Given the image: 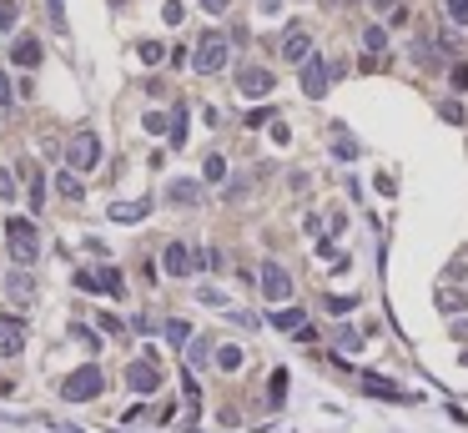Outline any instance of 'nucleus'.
<instances>
[{"instance_id": "obj_1", "label": "nucleus", "mask_w": 468, "mask_h": 433, "mask_svg": "<svg viewBox=\"0 0 468 433\" xmlns=\"http://www.w3.org/2000/svg\"><path fill=\"white\" fill-rule=\"evenodd\" d=\"M6 242H10V257L20 267H31L40 257V237H35V227L26 222V216H6Z\"/></svg>"}, {"instance_id": "obj_2", "label": "nucleus", "mask_w": 468, "mask_h": 433, "mask_svg": "<svg viewBox=\"0 0 468 433\" xmlns=\"http://www.w3.org/2000/svg\"><path fill=\"white\" fill-rule=\"evenodd\" d=\"M101 388H106L101 368H96V363H81L76 373L60 378V398H66V403H86V398H96V393H101Z\"/></svg>"}, {"instance_id": "obj_3", "label": "nucleus", "mask_w": 468, "mask_h": 433, "mask_svg": "<svg viewBox=\"0 0 468 433\" xmlns=\"http://www.w3.org/2000/svg\"><path fill=\"white\" fill-rule=\"evenodd\" d=\"M191 66H197L202 76L222 71V66H227V36H222V31H207V36L197 40V56H191Z\"/></svg>"}, {"instance_id": "obj_4", "label": "nucleus", "mask_w": 468, "mask_h": 433, "mask_svg": "<svg viewBox=\"0 0 468 433\" xmlns=\"http://www.w3.org/2000/svg\"><path fill=\"white\" fill-rule=\"evenodd\" d=\"M96 162H101V136L96 132H76L71 146H66V166L71 171H96Z\"/></svg>"}, {"instance_id": "obj_5", "label": "nucleus", "mask_w": 468, "mask_h": 433, "mask_svg": "<svg viewBox=\"0 0 468 433\" xmlns=\"http://www.w3.org/2000/svg\"><path fill=\"white\" fill-rule=\"evenodd\" d=\"M257 288H262V297H267V302H287V297H292V277H287V267H282V262H262Z\"/></svg>"}, {"instance_id": "obj_6", "label": "nucleus", "mask_w": 468, "mask_h": 433, "mask_svg": "<svg viewBox=\"0 0 468 433\" xmlns=\"http://www.w3.org/2000/svg\"><path fill=\"white\" fill-rule=\"evenodd\" d=\"M126 388H131V393H156V388H161V368H156L152 353L136 358L131 368H126Z\"/></svg>"}, {"instance_id": "obj_7", "label": "nucleus", "mask_w": 468, "mask_h": 433, "mask_svg": "<svg viewBox=\"0 0 468 433\" xmlns=\"http://www.w3.org/2000/svg\"><path fill=\"white\" fill-rule=\"evenodd\" d=\"M328 81H332V66H328V61L323 56H307L302 61V96H328Z\"/></svg>"}, {"instance_id": "obj_8", "label": "nucleus", "mask_w": 468, "mask_h": 433, "mask_svg": "<svg viewBox=\"0 0 468 433\" xmlns=\"http://www.w3.org/2000/svg\"><path fill=\"white\" fill-rule=\"evenodd\" d=\"M272 86H277V76H272L267 66H242L237 71V91L242 96H272Z\"/></svg>"}, {"instance_id": "obj_9", "label": "nucleus", "mask_w": 468, "mask_h": 433, "mask_svg": "<svg viewBox=\"0 0 468 433\" xmlns=\"http://www.w3.org/2000/svg\"><path fill=\"white\" fill-rule=\"evenodd\" d=\"M20 348H26V322L0 317V358H20Z\"/></svg>"}, {"instance_id": "obj_10", "label": "nucleus", "mask_w": 468, "mask_h": 433, "mask_svg": "<svg viewBox=\"0 0 468 433\" xmlns=\"http://www.w3.org/2000/svg\"><path fill=\"white\" fill-rule=\"evenodd\" d=\"M282 56H287V61H297V66H302V61L312 56V36H307L302 26H292V31L282 36Z\"/></svg>"}, {"instance_id": "obj_11", "label": "nucleus", "mask_w": 468, "mask_h": 433, "mask_svg": "<svg viewBox=\"0 0 468 433\" xmlns=\"http://www.w3.org/2000/svg\"><path fill=\"white\" fill-rule=\"evenodd\" d=\"M161 267L172 272V277H186V272L197 267V262H191V252H186V242H166V252H161Z\"/></svg>"}, {"instance_id": "obj_12", "label": "nucleus", "mask_w": 468, "mask_h": 433, "mask_svg": "<svg viewBox=\"0 0 468 433\" xmlns=\"http://www.w3.org/2000/svg\"><path fill=\"white\" fill-rule=\"evenodd\" d=\"M166 202H172V207H197L202 202V182H191V177L172 182V187H166Z\"/></svg>"}, {"instance_id": "obj_13", "label": "nucleus", "mask_w": 468, "mask_h": 433, "mask_svg": "<svg viewBox=\"0 0 468 433\" xmlns=\"http://www.w3.org/2000/svg\"><path fill=\"white\" fill-rule=\"evenodd\" d=\"M10 61H15L20 71H31V66H40V40H35V36H20L15 46H10Z\"/></svg>"}, {"instance_id": "obj_14", "label": "nucleus", "mask_w": 468, "mask_h": 433, "mask_svg": "<svg viewBox=\"0 0 468 433\" xmlns=\"http://www.w3.org/2000/svg\"><path fill=\"white\" fill-rule=\"evenodd\" d=\"M146 212H152V202H116L111 207V222H141Z\"/></svg>"}, {"instance_id": "obj_15", "label": "nucleus", "mask_w": 468, "mask_h": 433, "mask_svg": "<svg viewBox=\"0 0 468 433\" xmlns=\"http://www.w3.org/2000/svg\"><path fill=\"white\" fill-rule=\"evenodd\" d=\"M302 308H282V313H272V328H282V333H302Z\"/></svg>"}, {"instance_id": "obj_16", "label": "nucleus", "mask_w": 468, "mask_h": 433, "mask_svg": "<svg viewBox=\"0 0 468 433\" xmlns=\"http://www.w3.org/2000/svg\"><path fill=\"white\" fill-rule=\"evenodd\" d=\"M468 308V292L458 288H438V313H463Z\"/></svg>"}, {"instance_id": "obj_17", "label": "nucleus", "mask_w": 468, "mask_h": 433, "mask_svg": "<svg viewBox=\"0 0 468 433\" xmlns=\"http://www.w3.org/2000/svg\"><path fill=\"white\" fill-rule=\"evenodd\" d=\"M96 292H111V297H121V292H126L121 272H116V267H101V272H96Z\"/></svg>"}, {"instance_id": "obj_18", "label": "nucleus", "mask_w": 468, "mask_h": 433, "mask_svg": "<svg viewBox=\"0 0 468 433\" xmlns=\"http://www.w3.org/2000/svg\"><path fill=\"white\" fill-rule=\"evenodd\" d=\"M56 191H60V197H71V202H81V197H86V187H81V177H76V171H60V177H56Z\"/></svg>"}, {"instance_id": "obj_19", "label": "nucleus", "mask_w": 468, "mask_h": 433, "mask_svg": "<svg viewBox=\"0 0 468 433\" xmlns=\"http://www.w3.org/2000/svg\"><path fill=\"white\" fill-rule=\"evenodd\" d=\"M363 388H368V393H378V398H398V403H403V393H398V388H393L388 378H373V373H363Z\"/></svg>"}, {"instance_id": "obj_20", "label": "nucleus", "mask_w": 468, "mask_h": 433, "mask_svg": "<svg viewBox=\"0 0 468 433\" xmlns=\"http://www.w3.org/2000/svg\"><path fill=\"white\" fill-rule=\"evenodd\" d=\"M242 363H247L242 348H232V343H227V348H217V368H222V373H237Z\"/></svg>"}, {"instance_id": "obj_21", "label": "nucleus", "mask_w": 468, "mask_h": 433, "mask_svg": "<svg viewBox=\"0 0 468 433\" xmlns=\"http://www.w3.org/2000/svg\"><path fill=\"white\" fill-rule=\"evenodd\" d=\"M202 177H207V182H222V177H227V157H217V151H211L207 166H202Z\"/></svg>"}, {"instance_id": "obj_22", "label": "nucleus", "mask_w": 468, "mask_h": 433, "mask_svg": "<svg viewBox=\"0 0 468 433\" xmlns=\"http://www.w3.org/2000/svg\"><path fill=\"white\" fill-rule=\"evenodd\" d=\"M172 146H186V106L172 111Z\"/></svg>"}, {"instance_id": "obj_23", "label": "nucleus", "mask_w": 468, "mask_h": 433, "mask_svg": "<svg viewBox=\"0 0 468 433\" xmlns=\"http://www.w3.org/2000/svg\"><path fill=\"white\" fill-rule=\"evenodd\" d=\"M136 56L146 61V66H156V61H161L166 51H161V40H141V46H136Z\"/></svg>"}, {"instance_id": "obj_24", "label": "nucleus", "mask_w": 468, "mask_h": 433, "mask_svg": "<svg viewBox=\"0 0 468 433\" xmlns=\"http://www.w3.org/2000/svg\"><path fill=\"white\" fill-rule=\"evenodd\" d=\"M6 283H10V292H15V297H31V288H35V283H31V272H10Z\"/></svg>"}, {"instance_id": "obj_25", "label": "nucleus", "mask_w": 468, "mask_h": 433, "mask_svg": "<svg viewBox=\"0 0 468 433\" xmlns=\"http://www.w3.org/2000/svg\"><path fill=\"white\" fill-rule=\"evenodd\" d=\"M207 358H211V343L197 338V343H191V363H186V368H207Z\"/></svg>"}, {"instance_id": "obj_26", "label": "nucleus", "mask_w": 468, "mask_h": 433, "mask_svg": "<svg viewBox=\"0 0 468 433\" xmlns=\"http://www.w3.org/2000/svg\"><path fill=\"white\" fill-rule=\"evenodd\" d=\"M363 46H368V51H382V46H388V31H382V26H368V31H363Z\"/></svg>"}, {"instance_id": "obj_27", "label": "nucleus", "mask_w": 468, "mask_h": 433, "mask_svg": "<svg viewBox=\"0 0 468 433\" xmlns=\"http://www.w3.org/2000/svg\"><path fill=\"white\" fill-rule=\"evenodd\" d=\"M20 20V10H15V0H0V31H10Z\"/></svg>"}, {"instance_id": "obj_28", "label": "nucleus", "mask_w": 468, "mask_h": 433, "mask_svg": "<svg viewBox=\"0 0 468 433\" xmlns=\"http://www.w3.org/2000/svg\"><path fill=\"white\" fill-rule=\"evenodd\" d=\"M332 151H337L343 162H353V157H357V141H353V136H337V141H332Z\"/></svg>"}, {"instance_id": "obj_29", "label": "nucleus", "mask_w": 468, "mask_h": 433, "mask_svg": "<svg viewBox=\"0 0 468 433\" xmlns=\"http://www.w3.org/2000/svg\"><path fill=\"white\" fill-rule=\"evenodd\" d=\"M166 338H172V343H186V338H191V328H186L181 317H172V322H166Z\"/></svg>"}, {"instance_id": "obj_30", "label": "nucleus", "mask_w": 468, "mask_h": 433, "mask_svg": "<svg viewBox=\"0 0 468 433\" xmlns=\"http://www.w3.org/2000/svg\"><path fill=\"white\" fill-rule=\"evenodd\" d=\"M10 101H15V86H10L6 71H0V111H10Z\"/></svg>"}, {"instance_id": "obj_31", "label": "nucleus", "mask_w": 468, "mask_h": 433, "mask_svg": "<svg viewBox=\"0 0 468 433\" xmlns=\"http://www.w3.org/2000/svg\"><path fill=\"white\" fill-rule=\"evenodd\" d=\"M0 202H15V177L0 166Z\"/></svg>"}, {"instance_id": "obj_32", "label": "nucleus", "mask_w": 468, "mask_h": 433, "mask_svg": "<svg viewBox=\"0 0 468 433\" xmlns=\"http://www.w3.org/2000/svg\"><path fill=\"white\" fill-rule=\"evenodd\" d=\"M197 297L207 302V308H227V297H222L217 288H197Z\"/></svg>"}, {"instance_id": "obj_33", "label": "nucleus", "mask_w": 468, "mask_h": 433, "mask_svg": "<svg viewBox=\"0 0 468 433\" xmlns=\"http://www.w3.org/2000/svg\"><path fill=\"white\" fill-rule=\"evenodd\" d=\"M449 20H458V26H468V0H449Z\"/></svg>"}, {"instance_id": "obj_34", "label": "nucleus", "mask_w": 468, "mask_h": 433, "mask_svg": "<svg viewBox=\"0 0 468 433\" xmlns=\"http://www.w3.org/2000/svg\"><path fill=\"white\" fill-rule=\"evenodd\" d=\"M282 393H287V373H272V408L282 403Z\"/></svg>"}, {"instance_id": "obj_35", "label": "nucleus", "mask_w": 468, "mask_h": 433, "mask_svg": "<svg viewBox=\"0 0 468 433\" xmlns=\"http://www.w3.org/2000/svg\"><path fill=\"white\" fill-rule=\"evenodd\" d=\"M438 111H443V121H453V126L463 121V106H458V101H443V106H438Z\"/></svg>"}, {"instance_id": "obj_36", "label": "nucleus", "mask_w": 468, "mask_h": 433, "mask_svg": "<svg viewBox=\"0 0 468 433\" xmlns=\"http://www.w3.org/2000/svg\"><path fill=\"white\" fill-rule=\"evenodd\" d=\"M51 20H56V31L66 36V10H60V0H51Z\"/></svg>"}, {"instance_id": "obj_37", "label": "nucleus", "mask_w": 468, "mask_h": 433, "mask_svg": "<svg viewBox=\"0 0 468 433\" xmlns=\"http://www.w3.org/2000/svg\"><path fill=\"white\" fill-rule=\"evenodd\" d=\"M146 132H166V116L161 111H146Z\"/></svg>"}, {"instance_id": "obj_38", "label": "nucleus", "mask_w": 468, "mask_h": 433, "mask_svg": "<svg viewBox=\"0 0 468 433\" xmlns=\"http://www.w3.org/2000/svg\"><path fill=\"white\" fill-rule=\"evenodd\" d=\"M353 302H357V297H328V308H332V313H353Z\"/></svg>"}, {"instance_id": "obj_39", "label": "nucleus", "mask_w": 468, "mask_h": 433, "mask_svg": "<svg viewBox=\"0 0 468 433\" xmlns=\"http://www.w3.org/2000/svg\"><path fill=\"white\" fill-rule=\"evenodd\" d=\"M337 343H343V348H357V343H363V338H357L353 328H337Z\"/></svg>"}, {"instance_id": "obj_40", "label": "nucleus", "mask_w": 468, "mask_h": 433, "mask_svg": "<svg viewBox=\"0 0 468 433\" xmlns=\"http://www.w3.org/2000/svg\"><path fill=\"white\" fill-rule=\"evenodd\" d=\"M453 86H458V91L468 86V66H453Z\"/></svg>"}, {"instance_id": "obj_41", "label": "nucleus", "mask_w": 468, "mask_h": 433, "mask_svg": "<svg viewBox=\"0 0 468 433\" xmlns=\"http://www.w3.org/2000/svg\"><path fill=\"white\" fill-rule=\"evenodd\" d=\"M202 6H207L211 15H222V10H227V0H202Z\"/></svg>"}, {"instance_id": "obj_42", "label": "nucleus", "mask_w": 468, "mask_h": 433, "mask_svg": "<svg viewBox=\"0 0 468 433\" xmlns=\"http://www.w3.org/2000/svg\"><path fill=\"white\" fill-rule=\"evenodd\" d=\"M373 6H378V10H398V0H373Z\"/></svg>"}, {"instance_id": "obj_43", "label": "nucleus", "mask_w": 468, "mask_h": 433, "mask_svg": "<svg viewBox=\"0 0 468 433\" xmlns=\"http://www.w3.org/2000/svg\"><path fill=\"white\" fill-rule=\"evenodd\" d=\"M463 363H468V353H463Z\"/></svg>"}]
</instances>
